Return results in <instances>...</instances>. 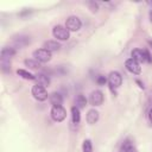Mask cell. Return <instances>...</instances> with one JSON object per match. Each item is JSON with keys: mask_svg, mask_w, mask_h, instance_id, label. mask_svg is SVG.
<instances>
[{"mask_svg": "<svg viewBox=\"0 0 152 152\" xmlns=\"http://www.w3.org/2000/svg\"><path fill=\"white\" fill-rule=\"evenodd\" d=\"M132 58L135 59L138 63H144V62H148L151 63L152 62V57L150 56L148 51L146 50H140V49H134L132 51Z\"/></svg>", "mask_w": 152, "mask_h": 152, "instance_id": "1", "label": "cell"}, {"mask_svg": "<svg viewBox=\"0 0 152 152\" xmlns=\"http://www.w3.org/2000/svg\"><path fill=\"white\" fill-rule=\"evenodd\" d=\"M52 34H53V37L57 38L58 40H66V39H69V37H70L69 30H68L65 26H62V25L55 26L53 30H52Z\"/></svg>", "mask_w": 152, "mask_h": 152, "instance_id": "2", "label": "cell"}, {"mask_svg": "<svg viewBox=\"0 0 152 152\" xmlns=\"http://www.w3.org/2000/svg\"><path fill=\"white\" fill-rule=\"evenodd\" d=\"M33 57H34V59L36 61H38L39 63H46V62H49L50 59H51V52L49 51V50H46V49H38V50H36L34 52H33Z\"/></svg>", "mask_w": 152, "mask_h": 152, "instance_id": "3", "label": "cell"}, {"mask_svg": "<svg viewBox=\"0 0 152 152\" xmlns=\"http://www.w3.org/2000/svg\"><path fill=\"white\" fill-rule=\"evenodd\" d=\"M66 116V110L62 107V106H52L51 108V118L57 121V122H61L65 119Z\"/></svg>", "mask_w": 152, "mask_h": 152, "instance_id": "4", "label": "cell"}, {"mask_svg": "<svg viewBox=\"0 0 152 152\" xmlns=\"http://www.w3.org/2000/svg\"><path fill=\"white\" fill-rule=\"evenodd\" d=\"M32 95L38 101H44L48 99V93H46L45 88L43 86H39V84H36L32 87Z\"/></svg>", "mask_w": 152, "mask_h": 152, "instance_id": "5", "label": "cell"}, {"mask_svg": "<svg viewBox=\"0 0 152 152\" xmlns=\"http://www.w3.org/2000/svg\"><path fill=\"white\" fill-rule=\"evenodd\" d=\"M108 83H109V86H110L112 89L119 88V87L121 86V83H122V77H121V75H120L118 71H112V72L109 74V76H108Z\"/></svg>", "mask_w": 152, "mask_h": 152, "instance_id": "6", "label": "cell"}, {"mask_svg": "<svg viewBox=\"0 0 152 152\" xmlns=\"http://www.w3.org/2000/svg\"><path fill=\"white\" fill-rule=\"evenodd\" d=\"M125 66H126V69H127L129 72H132V74L138 75V74L141 72V66H140V64H139L135 59H133V58H128V59L125 62Z\"/></svg>", "mask_w": 152, "mask_h": 152, "instance_id": "7", "label": "cell"}, {"mask_svg": "<svg viewBox=\"0 0 152 152\" xmlns=\"http://www.w3.org/2000/svg\"><path fill=\"white\" fill-rule=\"evenodd\" d=\"M81 20L77 17H69L65 21V27L70 31H78L81 28Z\"/></svg>", "mask_w": 152, "mask_h": 152, "instance_id": "8", "label": "cell"}, {"mask_svg": "<svg viewBox=\"0 0 152 152\" xmlns=\"http://www.w3.org/2000/svg\"><path fill=\"white\" fill-rule=\"evenodd\" d=\"M89 102L93 106H100L103 102V93L100 90H95L89 96Z\"/></svg>", "mask_w": 152, "mask_h": 152, "instance_id": "9", "label": "cell"}, {"mask_svg": "<svg viewBox=\"0 0 152 152\" xmlns=\"http://www.w3.org/2000/svg\"><path fill=\"white\" fill-rule=\"evenodd\" d=\"M44 49L49 50L50 52L52 51H57L61 49V44L57 42V40H48L44 43Z\"/></svg>", "mask_w": 152, "mask_h": 152, "instance_id": "10", "label": "cell"}, {"mask_svg": "<svg viewBox=\"0 0 152 152\" xmlns=\"http://www.w3.org/2000/svg\"><path fill=\"white\" fill-rule=\"evenodd\" d=\"M99 120V112L95 109H90L87 114V122L90 125H94Z\"/></svg>", "mask_w": 152, "mask_h": 152, "instance_id": "11", "label": "cell"}, {"mask_svg": "<svg viewBox=\"0 0 152 152\" xmlns=\"http://www.w3.org/2000/svg\"><path fill=\"white\" fill-rule=\"evenodd\" d=\"M15 51L12 49V48H4L2 51H1V61H10V58L12 56H14Z\"/></svg>", "mask_w": 152, "mask_h": 152, "instance_id": "12", "label": "cell"}, {"mask_svg": "<svg viewBox=\"0 0 152 152\" xmlns=\"http://www.w3.org/2000/svg\"><path fill=\"white\" fill-rule=\"evenodd\" d=\"M50 102L53 106H61L63 103V97L59 93H52L50 95Z\"/></svg>", "mask_w": 152, "mask_h": 152, "instance_id": "13", "label": "cell"}, {"mask_svg": "<svg viewBox=\"0 0 152 152\" xmlns=\"http://www.w3.org/2000/svg\"><path fill=\"white\" fill-rule=\"evenodd\" d=\"M36 81H37V84L43 86V87H46V86H49V83H50V78H49L46 75H44V74H38V75H36Z\"/></svg>", "mask_w": 152, "mask_h": 152, "instance_id": "14", "label": "cell"}, {"mask_svg": "<svg viewBox=\"0 0 152 152\" xmlns=\"http://www.w3.org/2000/svg\"><path fill=\"white\" fill-rule=\"evenodd\" d=\"M71 119H72V122H74V124H78L80 120H81L80 109H78L76 106H74V107L71 108Z\"/></svg>", "mask_w": 152, "mask_h": 152, "instance_id": "15", "label": "cell"}, {"mask_svg": "<svg viewBox=\"0 0 152 152\" xmlns=\"http://www.w3.org/2000/svg\"><path fill=\"white\" fill-rule=\"evenodd\" d=\"M17 74L19 76H21L23 78H26V80H36V75H32L31 72H28V71H26L24 69H18Z\"/></svg>", "mask_w": 152, "mask_h": 152, "instance_id": "16", "label": "cell"}, {"mask_svg": "<svg viewBox=\"0 0 152 152\" xmlns=\"http://www.w3.org/2000/svg\"><path fill=\"white\" fill-rule=\"evenodd\" d=\"M86 104H87V99L83 95H78L76 99V107L80 109V108H84Z\"/></svg>", "mask_w": 152, "mask_h": 152, "instance_id": "17", "label": "cell"}, {"mask_svg": "<svg viewBox=\"0 0 152 152\" xmlns=\"http://www.w3.org/2000/svg\"><path fill=\"white\" fill-rule=\"evenodd\" d=\"M25 65L28 66L30 69H38L40 65H39V62L38 61H33V59H25Z\"/></svg>", "mask_w": 152, "mask_h": 152, "instance_id": "18", "label": "cell"}, {"mask_svg": "<svg viewBox=\"0 0 152 152\" xmlns=\"http://www.w3.org/2000/svg\"><path fill=\"white\" fill-rule=\"evenodd\" d=\"M122 151H124V152H135V148H134L133 145L127 140V141H125L124 145H122Z\"/></svg>", "mask_w": 152, "mask_h": 152, "instance_id": "19", "label": "cell"}, {"mask_svg": "<svg viewBox=\"0 0 152 152\" xmlns=\"http://www.w3.org/2000/svg\"><path fill=\"white\" fill-rule=\"evenodd\" d=\"M83 152H93V145H91V141L89 139L84 140L83 141Z\"/></svg>", "mask_w": 152, "mask_h": 152, "instance_id": "20", "label": "cell"}, {"mask_svg": "<svg viewBox=\"0 0 152 152\" xmlns=\"http://www.w3.org/2000/svg\"><path fill=\"white\" fill-rule=\"evenodd\" d=\"M96 82H97L100 86H103V84L107 82V80H106V77H104V76H99V77L96 78Z\"/></svg>", "mask_w": 152, "mask_h": 152, "instance_id": "21", "label": "cell"}, {"mask_svg": "<svg viewBox=\"0 0 152 152\" xmlns=\"http://www.w3.org/2000/svg\"><path fill=\"white\" fill-rule=\"evenodd\" d=\"M148 118H150V120L152 121V109L150 110V113H148Z\"/></svg>", "mask_w": 152, "mask_h": 152, "instance_id": "22", "label": "cell"}, {"mask_svg": "<svg viewBox=\"0 0 152 152\" xmlns=\"http://www.w3.org/2000/svg\"><path fill=\"white\" fill-rule=\"evenodd\" d=\"M150 20H151V23H152V10L150 11Z\"/></svg>", "mask_w": 152, "mask_h": 152, "instance_id": "23", "label": "cell"}]
</instances>
